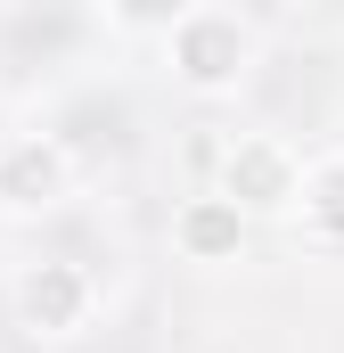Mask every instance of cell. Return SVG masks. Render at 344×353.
Returning <instances> with one entry per match:
<instances>
[{
	"instance_id": "6da1fadb",
	"label": "cell",
	"mask_w": 344,
	"mask_h": 353,
	"mask_svg": "<svg viewBox=\"0 0 344 353\" xmlns=\"http://www.w3.org/2000/svg\"><path fill=\"white\" fill-rule=\"evenodd\" d=\"M156 58H164L172 90H189L197 107H222L255 83L262 66V25L230 0H180L172 25L156 33Z\"/></svg>"
},
{
	"instance_id": "7a4b0ae2",
	"label": "cell",
	"mask_w": 344,
	"mask_h": 353,
	"mask_svg": "<svg viewBox=\"0 0 344 353\" xmlns=\"http://www.w3.org/2000/svg\"><path fill=\"white\" fill-rule=\"evenodd\" d=\"M205 189L230 197L246 222H287V214L303 205V148H295L287 132H262V123L255 132H230Z\"/></svg>"
},
{
	"instance_id": "3957f363",
	"label": "cell",
	"mask_w": 344,
	"mask_h": 353,
	"mask_svg": "<svg viewBox=\"0 0 344 353\" xmlns=\"http://www.w3.org/2000/svg\"><path fill=\"white\" fill-rule=\"evenodd\" d=\"M8 321H17L25 337H41V345L83 337L90 321H98V271L74 263V255H33V263H17V279H8Z\"/></svg>"
},
{
	"instance_id": "277c9868",
	"label": "cell",
	"mask_w": 344,
	"mask_h": 353,
	"mask_svg": "<svg viewBox=\"0 0 344 353\" xmlns=\"http://www.w3.org/2000/svg\"><path fill=\"white\" fill-rule=\"evenodd\" d=\"M83 181V157L58 132H8L0 140V214H58Z\"/></svg>"
},
{
	"instance_id": "5b68a950",
	"label": "cell",
	"mask_w": 344,
	"mask_h": 353,
	"mask_svg": "<svg viewBox=\"0 0 344 353\" xmlns=\"http://www.w3.org/2000/svg\"><path fill=\"white\" fill-rule=\"evenodd\" d=\"M246 247H255V222L230 205V197H213V189H189L180 205H172V255L197 271H230L246 263Z\"/></svg>"
},
{
	"instance_id": "8992f818",
	"label": "cell",
	"mask_w": 344,
	"mask_h": 353,
	"mask_svg": "<svg viewBox=\"0 0 344 353\" xmlns=\"http://www.w3.org/2000/svg\"><path fill=\"white\" fill-rule=\"evenodd\" d=\"M320 239H344V148L303 157V205H295Z\"/></svg>"
}]
</instances>
